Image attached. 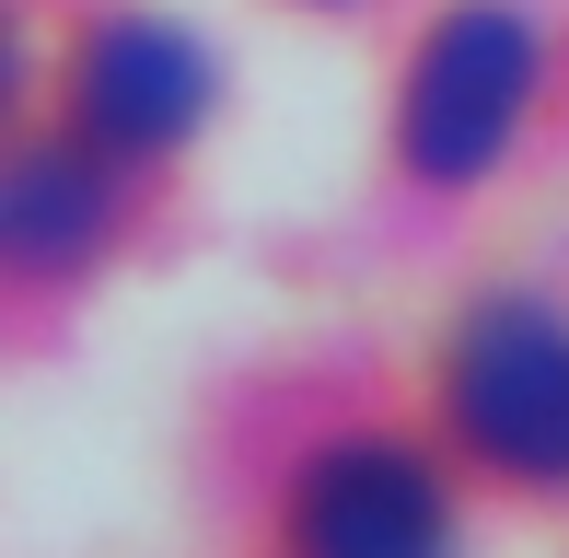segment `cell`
Listing matches in <instances>:
<instances>
[{"label": "cell", "mask_w": 569, "mask_h": 558, "mask_svg": "<svg viewBox=\"0 0 569 558\" xmlns=\"http://www.w3.org/2000/svg\"><path fill=\"white\" fill-rule=\"evenodd\" d=\"M453 430L523 489H569V326L547 302H488L453 338Z\"/></svg>", "instance_id": "cell-1"}, {"label": "cell", "mask_w": 569, "mask_h": 558, "mask_svg": "<svg viewBox=\"0 0 569 558\" xmlns=\"http://www.w3.org/2000/svg\"><path fill=\"white\" fill-rule=\"evenodd\" d=\"M523 93H535V23L523 12L477 0V12L430 23L419 70H407V117H396L407 175H430V187L488 175L500 140H511V117H523Z\"/></svg>", "instance_id": "cell-2"}, {"label": "cell", "mask_w": 569, "mask_h": 558, "mask_svg": "<svg viewBox=\"0 0 569 558\" xmlns=\"http://www.w3.org/2000/svg\"><path fill=\"white\" fill-rule=\"evenodd\" d=\"M70 106L106 151H174L210 117V59H198L174 23H106L70 70Z\"/></svg>", "instance_id": "cell-4"}, {"label": "cell", "mask_w": 569, "mask_h": 558, "mask_svg": "<svg viewBox=\"0 0 569 558\" xmlns=\"http://www.w3.org/2000/svg\"><path fill=\"white\" fill-rule=\"evenodd\" d=\"M291 536L315 558H419V547H442V489H430V466L396 454V442H338L302 477Z\"/></svg>", "instance_id": "cell-3"}, {"label": "cell", "mask_w": 569, "mask_h": 558, "mask_svg": "<svg viewBox=\"0 0 569 558\" xmlns=\"http://www.w3.org/2000/svg\"><path fill=\"white\" fill-rule=\"evenodd\" d=\"M117 198H106V140H23L12 175H0V257L23 279H70L93 268V245H106Z\"/></svg>", "instance_id": "cell-5"}]
</instances>
